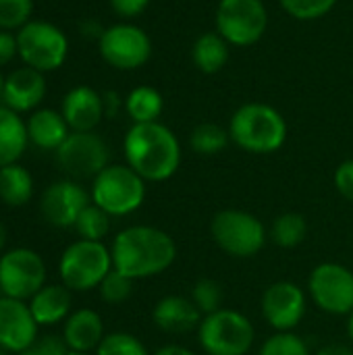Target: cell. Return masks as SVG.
I'll return each instance as SVG.
<instances>
[{"instance_id":"1","label":"cell","mask_w":353,"mask_h":355,"mask_svg":"<svg viewBox=\"0 0 353 355\" xmlns=\"http://www.w3.org/2000/svg\"><path fill=\"white\" fill-rule=\"evenodd\" d=\"M112 268L137 281L164 272L177 258V245L169 233L156 227H127L110 248Z\"/></svg>"},{"instance_id":"2","label":"cell","mask_w":353,"mask_h":355,"mask_svg":"<svg viewBox=\"0 0 353 355\" xmlns=\"http://www.w3.org/2000/svg\"><path fill=\"white\" fill-rule=\"evenodd\" d=\"M127 164L144 179L160 183L171 179L181 164V144L162 123H133L123 141Z\"/></svg>"},{"instance_id":"3","label":"cell","mask_w":353,"mask_h":355,"mask_svg":"<svg viewBox=\"0 0 353 355\" xmlns=\"http://www.w3.org/2000/svg\"><path fill=\"white\" fill-rule=\"evenodd\" d=\"M231 141L252 154H273L287 139V123L283 114L262 102L239 106L229 123Z\"/></svg>"},{"instance_id":"4","label":"cell","mask_w":353,"mask_h":355,"mask_svg":"<svg viewBox=\"0 0 353 355\" xmlns=\"http://www.w3.org/2000/svg\"><path fill=\"white\" fill-rule=\"evenodd\" d=\"M92 200L110 216H127L146 200V181L129 164H108L92 183Z\"/></svg>"},{"instance_id":"5","label":"cell","mask_w":353,"mask_h":355,"mask_svg":"<svg viewBox=\"0 0 353 355\" xmlns=\"http://www.w3.org/2000/svg\"><path fill=\"white\" fill-rule=\"evenodd\" d=\"M110 270L112 256L102 241L79 239L62 252L58 262L60 281L71 291H89L100 287Z\"/></svg>"},{"instance_id":"6","label":"cell","mask_w":353,"mask_h":355,"mask_svg":"<svg viewBox=\"0 0 353 355\" xmlns=\"http://www.w3.org/2000/svg\"><path fill=\"white\" fill-rule=\"evenodd\" d=\"M15 35L21 60L25 67H31L40 73L60 69L69 56V40L54 23L29 21Z\"/></svg>"},{"instance_id":"7","label":"cell","mask_w":353,"mask_h":355,"mask_svg":"<svg viewBox=\"0 0 353 355\" xmlns=\"http://www.w3.org/2000/svg\"><path fill=\"white\" fill-rule=\"evenodd\" d=\"M216 31L237 48L258 44L268 29L264 0H221L216 6Z\"/></svg>"},{"instance_id":"8","label":"cell","mask_w":353,"mask_h":355,"mask_svg":"<svg viewBox=\"0 0 353 355\" xmlns=\"http://www.w3.org/2000/svg\"><path fill=\"white\" fill-rule=\"evenodd\" d=\"M254 343L252 322L235 310H218L200 322V345L208 355H246Z\"/></svg>"},{"instance_id":"9","label":"cell","mask_w":353,"mask_h":355,"mask_svg":"<svg viewBox=\"0 0 353 355\" xmlns=\"http://www.w3.org/2000/svg\"><path fill=\"white\" fill-rule=\"evenodd\" d=\"M210 233L216 245L235 258H252L266 243V229L260 218L243 210L218 212L212 218Z\"/></svg>"},{"instance_id":"10","label":"cell","mask_w":353,"mask_h":355,"mask_svg":"<svg viewBox=\"0 0 353 355\" xmlns=\"http://www.w3.org/2000/svg\"><path fill=\"white\" fill-rule=\"evenodd\" d=\"M46 285V264L29 248H15L0 256V293L27 302Z\"/></svg>"},{"instance_id":"11","label":"cell","mask_w":353,"mask_h":355,"mask_svg":"<svg viewBox=\"0 0 353 355\" xmlns=\"http://www.w3.org/2000/svg\"><path fill=\"white\" fill-rule=\"evenodd\" d=\"M100 56L119 71L141 69L152 56L150 35L133 23H117L102 31L98 40Z\"/></svg>"},{"instance_id":"12","label":"cell","mask_w":353,"mask_h":355,"mask_svg":"<svg viewBox=\"0 0 353 355\" xmlns=\"http://www.w3.org/2000/svg\"><path fill=\"white\" fill-rule=\"evenodd\" d=\"M56 162L73 179H94L108 166V146L94 131H71L56 150Z\"/></svg>"},{"instance_id":"13","label":"cell","mask_w":353,"mask_h":355,"mask_svg":"<svg viewBox=\"0 0 353 355\" xmlns=\"http://www.w3.org/2000/svg\"><path fill=\"white\" fill-rule=\"evenodd\" d=\"M308 289L320 310L337 316H350L353 312V272L350 268L325 262L312 270Z\"/></svg>"},{"instance_id":"14","label":"cell","mask_w":353,"mask_h":355,"mask_svg":"<svg viewBox=\"0 0 353 355\" xmlns=\"http://www.w3.org/2000/svg\"><path fill=\"white\" fill-rule=\"evenodd\" d=\"M89 206L87 191L71 179L54 181L48 185L40 200V212L42 216L58 229L75 227L77 216L83 212V208Z\"/></svg>"},{"instance_id":"15","label":"cell","mask_w":353,"mask_h":355,"mask_svg":"<svg viewBox=\"0 0 353 355\" xmlns=\"http://www.w3.org/2000/svg\"><path fill=\"white\" fill-rule=\"evenodd\" d=\"M306 314V295L291 281L273 283L262 295V316L279 333H289Z\"/></svg>"},{"instance_id":"16","label":"cell","mask_w":353,"mask_h":355,"mask_svg":"<svg viewBox=\"0 0 353 355\" xmlns=\"http://www.w3.org/2000/svg\"><path fill=\"white\" fill-rule=\"evenodd\" d=\"M37 322L29 304L12 297H0V347L10 354L31 349L37 341Z\"/></svg>"},{"instance_id":"17","label":"cell","mask_w":353,"mask_h":355,"mask_svg":"<svg viewBox=\"0 0 353 355\" xmlns=\"http://www.w3.org/2000/svg\"><path fill=\"white\" fill-rule=\"evenodd\" d=\"M46 96V79L44 73L31 69V67H21L15 69L10 75L4 77V89H2V102L6 108L15 112H29L37 110Z\"/></svg>"},{"instance_id":"18","label":"cell","mask_w":353,"mask_h":355,"mask_svg":"<svg viewBox=\"0 0 353 355\" xmlns=\"http://www.w3.org/2000/svg\"><path fill=\"white\" fill-rule=\"evenodd\" d=\"M60 114L71 131H94L106 116L102 94L89 85H77L62 98Z\"/></svg>"},{"instance_id":"19","label":"cell","mask_w":353,"mask_h":355,"mask_svg":"<svg viewBox=\"0 0 353 355\" xmlns=\"http://www.w3.org/2000/svg\"><path fill=\"white\" fill-rule=\"evenodd\" d=\"M154 322L160 331L169 335H183L191 329L200 327L202 312L191 300H185L181 295H169L162 297L154 308Z\"/></svg>"},{"instance_id":"20","label":"cell","mask_w":353,"mask_h":355,"mask_svg":"<svg viewBox=\"0 0 353 355\" xmlns=\"http://www.w3.org/2000/svg\"><path fill=\"white\" fill-rule=\"evenodd\" d=\"M104 337L106 335H104L102 318L94 310H87V308L77 310L64 320L62 339L71 352L89 354V352L98 349V345L102 343Z\"/></svg>"},{"instance_id":"21","label":"cell","mask_w":353,"mask_h":355,"mask_svg":"<svg viewBox=\"0 0 353 355\" xmlns=\"http://www.w3.org/2000/svg\"><path fill=\"white\" fill-rule=\"evenodd\" d=\"M71 129L64 116L52 108H37L31 112L27 121V135L33 146L40 150H58L62 141L69 137Z\"/></svg>"},{"instance_id":"22","label":"cell","mask_w":353,"mask_h":355,"mask_svg":"<svg viewBox=\"0 0 353 355\" xmlns=\"http://www.w3.org/2000/svg\"><path fill=\"white\" fill-rule=\"evenodd\" d=\"M29 310L40 327H52L69 318L71 289L64 285H44L31 300Z\"/></svg>"},{"instance_id":"23","label":"cell","mask_w":353,"mask_h":355,"mask_svg":"<svg viewBox=\"0 0 353 355\" xmlns=\"http://www.w3.org/2000/svg\"><path fill=\"white\" fill-rule=\"evenodd\" d=\"M27 123L19 112L0 106V168L17 164L27 148Z\"/></svg>"},{"instance_id":"24","label":"cell","mask_w":353,"mask_h":355,"mask_svg":"<svg viewBox=\"0 0 353 355\" xmlns=\"http://www.w3.org/2000/svg\"><path fill=\"white\" fill-rule=\"evenodd\" d=\"M229 42L218 31H206L196 37L191 46V60L198 71L214 75L229 62Z\"/></svg>"},{"instance_id":"25","label":"cell","mask_w":353,"mask_h":355,"mask_svg":"<svg viewBox=\"0 0 353 355\" xmlns=\"http://www.w3.org/2000/svg\"><path fill=\"white\" fill-rule=\"evenodd\" d=\"M33 196L31 173L21 164H8L0 168V202L10 208L25 206Z\"/></svg>"},{"instance_id":"26","label":"cell","mask_w":353,"mask_h":355,"mask_svg":"<svg viewBox=\"0 0 353 355\" xmlns=\"http://www.w3.org/2000/svg\"><path fill=\"white\" fill-rule=\"evenodd\" d=\"M125 110L133 123H156L164 110V98L152 85H137L127 94Z\"/></svg>"},{"instance_id":"27","label":"cell","mask_w":353,"mask_h":355,"mask_svg":"<svg viewBox=\"0 0 353 355\" xmlns=\"http://www.w3.org/2000/svg\"><path fill=\"white\" fill-rule=\"evenodd\" d=\"M231 141L229 129H223L216 123H202L198 127H193L191 135H189V146L196 154L202 156H214L218 152H223Z\"/></svg>"},{"instance_id":"28","label":"cell","mask_w":353,"mask_h":355,"mask_svg":"<svg viewBox=\"0 0 353 355\" xmlns=\"http://www.w3.org/2000/svg\"><path fill=\"white\" fill-rule=\"evenodd\" d=\"M270 237L279 248H298L306 239V218L295 212H287L275 218Z\"/></svg>"},{"instance_id":"29","label":"cell","mask_w":353,"mask_h":355,"mask_svg":"<svg viewBox=\"0 0 353 355\" xmlns=\"http://www.w3.org/2000/svg\"><path fill=\"white\" fill-rule=\"evenodd\" d=\"M75 231L81 239L102 241L110 231V214H106L100 206L89 204L75 220Z\"/></svg>"},{"instance_id":"30","label":"cell","mask_w":353,"mask_h":355,"mask_svg":"<svg viewBox=\"0 0 353 355\" xmlns=\"http://www.w3.org/2000/svg\"><path fill=\"white\" fill-rule=\"evenodd\" d=\"M339 0H279L283 10L298 21H316L327 17Z\"/></svg>"},{"instance_id":"31","label":"cell","mask_w":353,"mask_h":355,"mask_svg":"<svg viewBox=\"0 0 353 355\" xmlns=\"http://www.w3.org/2000/svg\"><path fill=\"white\" fill-rule=\"evenodd\" d=\"M33 0H0V29L19 31L31 21Z\"/></svg>"},{"instance_id":"32","label":"cell","mask_w":353,"mask_h":355,"mask_svg":"<svg viewBox=\"0 0 353 355\" xmlns=\"http://www.w3.org/2000/svg\"><path fill=\"white\" fill-rule=\"evenodd\" d=\"M96 355H150L146 345L129 333H112L102 339Z\"/></svg>"},{"instance_id":"33","label":"cell","mask_w":353,"mask_h":355,"mask_svg":"<svg viewBox=\"0 0 353 355\" xmlns=\"http://www.w3.org/2000/svg\"><path fill=\"white\" fill-rule=\"evenodd\" d=\"M191 302L198 306V310L202 314H212L221 310L223 304V289L216 281L212 279H202L193 285V293H191Z\"/></svg>"},{"instance_id":"34","label":"cell","mask_w":353,"mask_h":355,"mask_svg":"<svg viewBox=\"0 0 353 355\" xmlns=\"http://www.w3.org/2000/svg\"><path fill=\"white\" fill-rule=\"evenodd\" d=\"M100 297L106 304H123L125 300H129L131 291H133V279L121 275L119 270H110L104 281L100 283Z\"/></svg>"},{"instance_id":"35","label":"cell","mask_w":353,"mask_h":355,"mask_svg":"<svg viewBox=\"0 0 353 355\" xmlns=\"http://www.w3.org/2000/svg\"><path fill=\"white\" fill-rule=\"evenodd\" d=\"M260 355H310V349L298 335L277 333L262 345Z\"/></svg>"},{"instance_id":"36","label":"cell","mask_w":353,"mask_h":355,"mask_svg":"<svg viewBox=\"0 0 353 355\" xmlns=\"http://www.w3.org/2000/svg\"><path fill=\"white\" fill-rule=\"evenodd\" d=\"M31 349L37 355H67L71 352L69 345L64 343V339L62 337H56V335L37 337V341L33 343Z\"/></svg>"},{"instance_id":"37","label":"cell","mask_w":353,"mask_h":355,"mask_svg":"<svg viewBox=\"0 0 353 355\" xmlns=\"http://www.w3.org/2000/svg\"><path fill=\"white\" fill-rule=\"evenodd\" d=\"M152 0H110V8L114 10V15H119L121 19H135L139 17Z\"/></svg>"},{"instance_id":"38","label":"cell","mask_w":353,"mask_h":355,"mask_svg":"<svg viewBox=\"0 0 353 355\" xmlns=\"http://www.w3.org/2000/svg\"><path fill=\"white\" fill-rule=\"evenodd\" d=\"M335 187L345 200L353 202V158L339 164L335 173Z\"/></svg>"},{"instance_id":"39","label":"cell","mask_w":353,"mask_h":355,"mask_svg":"<svg viewBox=\"0 0 353 355\" xmlns=\"http://www.w3.org/2000/svg\"><path fill=\"white\" fill-rule=\"evenodd\" d=\"M17 54H19L17 35L10 33V31H2L0 29V67L6 64V62H10Z\"/></svg>"},{"instance_id":"40","label":"cell","mask_w":353,"mask_h":355,"mask_svg":"<svg viewBox=\"0 0 353 355\" xmlns=\"http://www.w3.org/2000/svg\"><path fill=\"white\" fill-rule=\"evenodd\" d=\"M102 100H104V114L106 116H114L121 108V98L117 92H106L102 94Z\"/></svg>"},{"instance_id":"41","label":"cell","mask_w":353,"mask_h":355,"mask_svg":"<svg viewBox=\"0 0 353 355\" xmlns=\"http://www.w3.org/2000/svg\"><path fill=\"white\" fill-rule=\"evenodd\" d=\"M316 355H353V352L345 345H339V343H331V345H325L318 349Z\"/></svg>"},{"instance_id":"42","label":"cell","mask_w":353,"mask_h":355,"mask_svg":"<svg viewBox=\"0 0 353 355\" xmlns=\"http://www.w3.org/2000/svg\"><path fill=\"white\" fill-rule=\"evenodd\" d=\"M154 355H193L189 349L185 347H179V345H166L162 349H158Z\"/></svg>"},{"instance_id":"43","label":"cell","mask_w":353,"mask_h":355,"mask_svg":"<svg viewBox=\"0 0 353 355\" xmlns=\"http://www.w3.org/2000/svg\"><path fill=\"white\" fill-rule=\"evenodd\" d=\"M4 245H6V229H4V225L0 223V252L4 250Z\"/></svg>"},{"instance_id":"44","label":"cell","mask_w":353,"mask_h":355,"mask_svg":"<svg viewBox=\"0 0 353 355\" xmlns=\"http://www.w3.org/2000/svg\"><path fill=\"white\" fill-rule=\"evenodd\" d=\"M347 333H350V337H352L353 341V312L350 314V320H347Z\"/></svg>"},{"instance_id":"45","label":"cell","mask_w":353,"mask_h":355,"mask_svg":"<svg viewBox=\"0 0 353 355\" xmlns=\"http://www.w3.org/2000/svg\"><path fill=\"white\" fill-rule=\"evenodd\" d=\"M2 89H4V77H2V73H0V100H2Z\"/></svg>"},{"instance_id":"46","label":"cell","mask_w":353,"mask_h":355,"mask_svg":"<svg viewBox=\"0 0 353 355\" xmlns=\"http://www.w3.org/2000/svg\"><path fill=\"white\" fill-rule=\"evenodd\" d=\"M15 355H37L33 349H25V352H21V354H15Z\"/></svg>"},{"instance_id":"47","label":"cell","mask_w":353,"mask_h":355,"mask_svg":"<svg viewBox=\"0 0 353 355\" xmlns=\"http://www.w3.org/2000/svg\"><path fill=\"white\" fill-rule=\"evenodd\" d=\"M67 355H87V354H79V352H69Z\"/></svg>"}]
</instances>
